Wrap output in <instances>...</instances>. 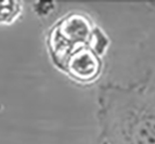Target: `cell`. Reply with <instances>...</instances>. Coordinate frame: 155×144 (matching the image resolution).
Listing matches in <instances>:
<instances>
[{
	"mask_svg": "<svg viewBox=\"0 0 155 144\" xmlns=\"http://www.w3.org/2000/svg\"><path fill=\"white\" fill-rule=\"evenodd\" d=\"M89 31L90 28L87 20L83 16L74 15L63 22L59 33L64 40L68 41L70 44H73L85 41L89 36Z\"/></svg>",
	"mask_w": 155,
	"mask_h": 144,
	"instance_id": "7a4b0ae2",
	"label": "cell"
},
{
	"mask_svg": "<svg viewBox=\"0 0 155 144\" xmlns=\"http://www.w3.org/2000/svg\"><path fill=\"white\" fill-rule=\"evenodd\" d=\"M20 13V5L13 1L0 2V23H9L16 18Z\"/></svg>",
	"mask_w": 155,
	"mask_h": 144,
	"instance_id": "3957f363",
	"label": "cell"
},
{
	"mask_svg": "<svg viewBox=\"0 0 155 144\" xmlns=\"http://www.w3.org/2000/svg\"><path fill=\"white\" fill-rule=\"evenodd\" d=\"M67 70L76 79L89 81L99 74L100 62L94 52L83 49L76 52L67 61Z\"/></svg>",
	"mask_w": 155,
	"mask_h": 144,
	"instance_id": "6da1fadb",
	"label": "cell"
}]
</instances>
